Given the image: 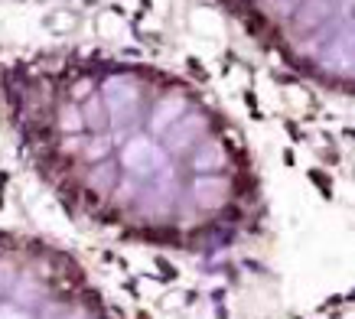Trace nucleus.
I'll return each mask as SVG.
<instances>
[{
    "label": "nucleus",
    "instance_id": "obj_1",
    "mask_svg": "<svg viewBox=\"0 0 355 319\" xmlns=\"http://www.w3.org/2000/svg\"><path fill=\"white\" fill-rule=\"evenodd\" d=\"M0 124L59 202L124 241L218 255L261 228L241 130L189 78L78 49L0 55Z\"/></svg>",
    "mask_w": 355,
    "mask_h": 319
},
{
    "label": "nucleus",
    "instance_id": "obj_2",
    "mask_svg": "<svg viewBox=\"0 0 355 319\" xmlns=\"http://www.w3.org/2000/svg\"><path fill=\"white\" fill-rule=\"evenodd\" d=\"M280 65L355 98V0H216Z\"/></svg>",
    "mask_w": 355,
    "mask_h": 319
},
{
    "label": "nucleus",
    "instance_id": "obj_3",
    "mask_svg": "<svg viewBox=\"0 0 355 319\" xmlns=\"http://www.w3.org/2000/svg\"><path fill=\"white\" fill-rule=\"evenodd\" d=\"M0 319H118L76 255L23 232H0Z\"/></svg>",
    "mask_w": 355,
    "mask_h": 319
}]
</instances>
